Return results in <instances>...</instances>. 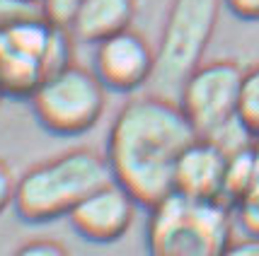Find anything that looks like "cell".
<instances>
[{"instance_id":"obj_1","label":"cell","mask_w":259,"mask_h":256,"mask_svg":"<svg viewBox=\"0 0 259 256\" xmlns=\"http://www.w3.org/2000/svg\"><path fill=\"white\" fill-rule=\"evenodd\" d=\"M196 138L180 104L150 92L128 99L114 116L104 157L114 181L150 211L175 191L177 160Z\"/></svg>"},{"instance_id":"obj_2","label":"cell","mask_w":259,"mask_h":256,"mask_svg":"<svg viewBox=\"0 0 259 256\" xmlns=\"http://www.w3.org/2000/svg\"><path fill=\"white\" fill-rule=\"evenodd\" d=\"M109 181L107 157L90 147H73L27 169L17 179L12 208L24 223H54L68 218L88 193Z\"/></svg>"},{"instance_id":"obj_3","label":"cell","mask_w":259,"mask_h":256,"mask_svg":"<svg viewBox=\"0 0 259 256\" xmlns=\"http://www.w3.org/2000/svg\"><path fill=\"white\" fill-rule=\"evenodd\" d=\"M233 208L226 200H199L172 191L148 211L150 256H221L233 242Z\"/></svg>"},{"instance_id":"obj_4","label":"cell","mask_w":259,"mask_h":256,"mask_svg":"<svg viewBox=\"0 0 259 256\" xmlns=\"http://www.w3.org/2000/svg\"><path fill=\"white\" fill-rule=\"evenodd\" d=\"M73 63V34L49 17L0 29V87L5 97L32 99L49 75Z\"/></svg>"},{"instance_id":"obj_5","label":"cell","mask_w":259,"mask_h":256,"mask_svg":"<svg viewBox=\"0 0 259 256\" xmlns=\"http://www.w3.org/2000/svg\"><path fill=\"white\" fill-rule=\"evenodd\" d=\"M223 0H172L160 34L153 70V94L177 101L182 85L203 63Z\"/></svg>"},{"instance_id":"obj_6","label":"cell","mask_w":259,"mask_h":256,"mask_svg":"<svg viewBox=\"0 0 259 256\" xmlns=\"http://www.w3.org/2000/svg\"><path fill=\"white\" fill-rule=\"evenodd\" d=\"M29 107L44 131L73 138L100 123L107 107V87L92 70L70 63L39 85Z\"/></svg>"},{"instance_id":"obj_7","label":"cell","mask_w":259,"mask_h":256,"mask_svg":"<svg viewBox=\"0 0 259 256\" xmlns=\"http://www.w3.org/2000/svg\"><path fill=\"white\" fill-rule=\"evenodd\" d=\"M242 75L245 68L240 63L223 58L201 63L182 85L177 104L199 138H208L237 116Z\"/></svg>"},{"instance_id":"obj_8","label":"cell","mask_w":259,"mask_h":256,"mask_svg":"<svg viewBox=\"0 0 259 256\" xmlns=\"http://www.w3.org/2000/svg\"><path fill=\"white\" fill-rule=\"evenodd\" d=\"M153 70H155V48L148 44L143 34L134 29H124L95 44L92 73L107 89L136 92L143 85H150Z\"/></svg>"},{"instance_id":"obj_9","label":"cell","mask_w":259,"mask_h":256,"mask_svg":"<svg viewBox=\"0 0 259 256\" xmlns=\"http://www.w3.org/2000/svg\"><path fill=\"white\" fill-rule=\"evenodd\" d=\"M136 208L134 196L112 179L80 200L68 215V223L75 234L92 244H112L131 230Z\"/></svg>"},{"instance_id":"obj_10","label":"cell","mask_w":259,"mask_h":256,"mask_svg":"<svg viewBox=\"0 0 259 256\" xmlns=\"http://www.w3.org/2000/svg\"><path fill=\"white\" fill-rule=\"evenodd\" d=\"M228 157L206 138H196L177 160L175 191L199 200H223Z\"/></svg>"},{"instance_id":"obj_11","label":"cell","mask_w":259,"mask_h":256,"mask_svg":"<svg viewBox=\"0 0 259 256\" xmlns=\"http://www.w3.org/2000/svg\"><path fill=\"white\" fill-rule=\"evenodd\" d=\"M136 10V0H78L68 29L78 41L100 44L107 36L131 29Z\"/></svg>"},{"instance_id":"obj_12","label":"cell","mask_w":259,"mask_h":256,"mask_svg":"<svg viewBox=\"0 0 259 256\" xmlns=\"http://www.w3.org/2000/svg\"><path fill=\"white\" fill-rule=\"evenodd\" d=\"M259 184V162L254 157V150L249 147L245 152L228 157L226 167V186H223V200L233 208L245 193Z\"/></svg>"},{"instance_id":"obj_13","label":"cell","mask_w":259,"mask_h":256,"mask_svg":"<svg viewBox=\"0 0 259 256\" xmlns=\"http://www.w3.org/2000/svg\"><path fill=\"white\" fill-rule=\"evenodd\" d=\"M237 116L240 121L259 135V63L245 70L242 85H240V101H237Z\"/></svg>"},{"instance_id":"obj_14","label":"cell","mask_w":259,"mask_h":256,"mask_svg":"<svg viewBox=\"0 0 259 256\" xmlns=\"http://www.w3.org/2000/svg\"><path fill=\"white\" fill-rule=\"evenodd\" d=\"M233 218L245 237L259 239V184L233 206Z\"/></svg>"},{"instance_id":"obj_15","label":"cell","mask_w":259,"mask_h":256,"mask_svg":"<svg viewBox=\"0 0 259 256\" xmlns=\"http://www.w3.org/2000/svg\"><path fill=\"white\" fill-rule=\"evenodd\" d=\"M46 17L44 3H34V0H0V29L12 27L24 20H36Z\"/></svg>"},{"instance_id":"obj_16","label":"cell","mask_w":259,"mask_h":256,"mask_svg":"<svg viewBox=\"0 0 259 256\" xmlns=\"http://www.w3.org/2000/svg\"><path fill=\"white\" fill-rule=\"evenodd\" d=\"M12 256H70L68 249L56 239H49V237H36L29 239L15 249Z\"/></svg>"},{"instance_id":"obj_17","label":"cell","mask_w":259,"mask_h":256,"mask_svg":"<svg viewBox=\"0 0 259 256\" xmlns=\"http://www.w3.org/2000/svg\"><path fill=\"white\" fill-rule=\"evenodd\" d=\"M75 5H78V0H44V12L54 24L68 27Z\"/></svg>"},{"instance_id":"obj_18","label":"cell","mask_w":259,"mask_h":256,"mask_svg":"<svg viewBox=\"0 0 259 256\" xmlns=\"http://www.w3.org/2000/svg\"><path fill=\"white\" fill-rule=\"evenodd\" d=\"M15 189H17V179L12 177L10 167L0 160V213H5L12 206Z\"/></svg>"},{"instance_id":"obj_19","label":"cell","mask_w":259,"mask_h":256,"mask_svg":"<svg viewBox=\"0 0 259 256\" xmlns=\"http://www.w3.org/2000/svg\"><path fill=\"white\" fill-rule=\"evenodd\" d=\"M223 5L245 22H259V0H223Z\"/></svg>"},{"instance_id":"obj_20","label":"cell","mask_w":259,"mask_h":256,"mask_svg":"<svg viewBox=\"0 0 259 256\" xmlns=\"http://www.w3.org/2000/svg\"><path fill=\"white\" fill-rule=\"evenodd\" d=\"M221 256H259V239H254V237L233 239V242L223 249Z\"/></svg>"},{"instance_id":"obj_21","label":"cell","mask_w":259,"mask_h":256,"mask_svg":"<svg viewBox=\"0 0 259 256\" xmlns=\"http://www.w3.org/2000/svg\"><path fill=\"white\" fill-rule=\"evenodd\" d=\"M252 150H254V157H257V162H259V135L254 138V145H252Z\"/></svg>"},{"instance_id":"obj_22","label":"cell","mask_w":259,"mask_h":256,"mask_svg":"<svg viewBox=\"0 0 259 256\" xmlns=\"http://www.w3.org/2000/svg\"><path fill=\"white\" fill-rule=\"evenodd\" d=\"M3 99H5V92H3V87H0V104H3Z\"/></svg>"},{"instance_id":"obj_23","label":"cell","mask_w":259,"mask_h":256,"mask_svg":"<svg viewBox=\"0 0 259 256\" xmlns=\"http://www.w3.org/2000/svg\"><path fill=\"white\" fill-rule=\"evenodd\" d=\"M34 3H44V0H34Z\"/></svg>"}]
</instances>
